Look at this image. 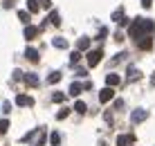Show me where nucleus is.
<instances>
[{"label":"nucleus","mask_w":155,"mask_h":146,"mask_svg":"<svg viewBox=\"0 0 155 146\" xmlns=\"http://www.w3.org/2000/svg\"><path fill=\"white\" fill-rule=\"evenodd\" d=\"M18 18L23 20V23H29V12H18Z\"/></svg>","instance_id":"nucleus-26"},{"label":"nucleus","mask_w":155,"mask_h":146,"mask_svg":"<svg viewBox=\"0 0 155 146\" xmlns=\"http://www.w3.org/2000/svg\"><path fill=\"white\" fill-rule=\"evenodd\" d=\"M25 56L29 58L31 63H38V52L34 50V47H27V52H25Z\"/></svg>","instance_id":"nucleus-13"},{"label":"nucleus","mask_w":155,"mask_h":146,"mask_svg":"<svg viewBox=\"0 0 155 146\" xmlns=\"http://www.w3.org/2000/svg\"><path fill=\"white\" fill-rule=\"evenodd\" d=\"M101 56H104V52H101V50L88 52V65H90V68H97L99 63H101Z\"/></svg>","instance_id":"nucleus-2"},{"label":"nucleus","mask_w":155,"mask_h":146,"mask_svg":"<svg viewBox=\"0 0 155 146\" xmlns=\"http://www.w3.org/2000/svg\"><path fill=\"white\" fill-rule=\"evenodd\" d=\"M79 58H81V52H77V50H74V52L70 54V61H72V63H79Z\"/></svg>","instance_id":"nucleus-25"},{"label":"nucleus","mask_w":155,"mask_h":146,"mask_svg":"<svg viewBox=\"0 0 155 146\" xmlns=\"http://www.w3.org/2000/svg\"><path fill=\"white\" fill-rule=\"evenodd\" d=\"M52 45L58 47V50H65V47H68V41H65V38H61V36H56V38L52 41Z\"/></svg>","instance_id":"nucleus-14"},{"label":"nucleus","mask_w":155,"mask_h":146,"mask_svg":"<svg viewBox=\"0 0 155 146\" xmlns=\"http://www.w3.org/2000/svg\"><path fill=\"white\" fill-rule=\"evenodd\" d=\"M135 43H137L140 50H151V47H153V38H151V36H142V38H137Z\"/></svg>","instance_id":"nucleus-6"},{"label":"nucleus","mask_w":155,"mask_h":146,"mask_svg":"<svg viewBox=\"0 0 155 146\" xmlns=\"http://www.w3.org/2000/svg\"><path fill=\"white\" fill-rule=\"evenodd\" d=\"M14 79H16V81L23 79V72H20V70H14Z\"/></svg>","instance_id":"nucleus-29"},{"label":"nucleus","mask_w":155,"mask_h":146,"mask_svg":"<svg viewBox=\"0 0 155 146\" xmlns=\"http://www.w3.org/2000/svg\"><path fill=\"white\" fill-rule=\"evenodd\" d=\"M9 131V119H0V133H7Z\"/></svg>","instance_id":"nucleus-23"},{"label":"nucleus","mask_w":155,"mask_h":146,"mask_svg":"<svg viewBox=\"0 0 155 146\" xmlns=\"http://www.w3.org/2000/svg\"><path fill=\"white\" fill-rule=\"evenodd\" d=\"M38 32H41V27L27 25V27H25V38H27V41H34L36 36H38Z\"/></svg>","instance_id":"nucleus-7"},{"label":"nucleus","mask_w":155,"mask_h":146,"mask_svg":"<svg viewBox=\"0 0 155 146\" xmlns=\"http://www.w3.org/2000/svg\"><path fill=\"white\" fill-rule=\"evenodd\" d=\"M70 112H72V110H70V108L65 106V108H63V110H58V112H56V119H58V121H61V119H65V117L70 115Z\"/></svg>","instance_id":"nucleus-20"},{"label":"nucleus","mask_w":155,"mask_h":146,"mask_svg":"<svg viewBox=\"0 0 155 146\" xmlns=\"http://www.w3.org/2000/svg\"><path fill=\"white\" fill-rule=\"evenodd\" d=\"M23 81L29 85V88H36V85H38V77H36V74H31V72H29V74H25Z\"/></svg>","instance_id":"nucleus-10"},{"label":"nucleus","mask_w":155,"mask_h":146,"mask_svg":"<svg viewBox=\"0 0 155 146\" xmlns=\"http://www.w3.org/2000/svg\"><path fill=\"white\" fill-rule=\"evenodd\" d=\"M61 79H63V74H61V72H52L50 77H47V83H52V85H54V83H58Z\"/></svg>","instance_id":"nucleus-17"},{"label":"nucleus","mask_w":155,"mask_h":146,"mask_svg":"<svg viewBox=\"0 0 155 146\" xmlns=\"http://www.w3.org/2000/svg\"><path fill=\"white\" fill-rule=\"evenodd\" d=\"M52 101H54V104H63V101H65V95L63 92H54L52 95Z\"/></svg>","instance_id":"nucleus-21"},{"label":"nucleus","mask_w":155,"mask_h":146,"mask_svg":"<svg viewBox=\"0 0 155 146\" xmlns=\"http://www.w3.org/2000/svg\"><path fill=\"white\" fill-rule=\"evenodd\" d=\"M74 110H77V112H81V115H85V110H88V106H85L83 101H77V104H74Z\"/></svg>","instance_id":"nucleus-22"},{"label":"nucleus","mask_w":155,"mask_h":146,"mask_svg":"<svg viewBox=\"0 0 155 146\" xmlns=\"http://www.w3.org/2000/svg\"><path fill=\"white\" fill-rule=\"evenodd\" d=\"M16 106H20V108H25V106H34V99L27 95H18L16 97Z\"/></svg>","instance_id":"nucleus-8"},{"label":"nucleus","mask_w":155,"mask_h":146,"mask_svg":"<svg viewBox=\"0 0 155 146\" xmlns=\"http://www.w3.org/2000/svg\"><path fill=\"white\" fill-rule=\"evenodd\" d=\"M2 112H12V104H9V101H5V104H2Z\"/></svg>","instance_id":"nucleus-28"},{"label":"nucleus","mask_w":155,"mask_h":146,"mask_svg":"<svg viewBox=\"0 0 155 146\" xmlns=\"http://www.w3.org/2000/svg\"><path fill=\"white\" fill-rule=\"evenodd\" d=\"M113 97H115V90L106 85V88H104V90L99 92V101H101V104H108V101L113 99Z\"/></svg>","instance_id":"nucleus-5"},{"label":"nucleus","mask_w":155,"mask_h":146,"mask_svg":"<svg viewBox=\"0 0 155 146\" xmlns=\"http://www.w3.org/2000/svg\"><path fill=\"white\" fill-rule=\"evenodd\" d=\"M106 83H108V88H115V85L121 83V77L119 74H108V77H106Z\"/></svg>","instance_id":"nucleus-9"},{"label":"nucleus","mask_w":155,"mask_h":146,"mask_svg":"<svg viewBox=\"0 0 155 146\" xmlns=\"http://www.w3.org/2000/svg\"><path fill=\"white\" fill-rule=\"evenodd\" d=\"M81 92H83V83H79V81H74V83L70 85V95H72V97H79Z\"/></svg>","instance_id":"nucleus-11"},{"label":"nucleus","mask_w":155,"mask_h":146,"mask_svg":"<svg viewBox=\"0 0 155 146\" xmlns=\"http://www.w3.org/2000/svg\"><path fill=\"white\" fill-rule=\"evenodd\" d=\"M146 119H148V110H144V108H137V110L130 115V121L133 124H142V121H146Z\"/></svg>","instance_id":"nucleus-3"},{"label":"nucleus","mask_w":155,"mask_h":146,"mask_svg":"<svg viewBox=\"0 0 155 146\" xmlns=\"http://www.w3.org/2000/svg\"><path fill=\"white\" fill-rule=\"evenodd\" d=\"M38 7H45V9H50V7H52V0H38Z\"/></svg>","instance_id":"nucleus-27"},{"label":"nucleus","mask_w":155,"mask_h":146,"mask_svg":"<svg viewBox=\"0 0 155 146\" xmlns=\"http://www.w3.org/2000/svg\"><path fill=\"white\" fill-rule=\"evenodd\" d=\"M140 70H135V68H128V81H135V79H140Z\"/></svg>","instance_id":"nucleus-18"},{"label":"nucleus","mask_w":155,"mask_h":146,"mask_svg":"<svg viewBox=\"0 0 155 146\" xmlns=\"http://www.w3.org/2000/svg\"><path fill=\"white\" fill-rule=\"evenodd\" d=\"M99 146H106V144H104V142H101V144H99Z\"/></svg>","instance_id":"nucleus-31"},{"label":"nucleus","mask_w":155,"mask_h":146,"mask_svg":"<svg viewBox=\"0 0 155 146\" xmlns=\"http://www.w3.org/2000/svg\"><path fill=\"white\" fill-rule=\"evenodd\" d=\"M50 23L54 27H58V25H61V14H58V12H50Z\"/></svg>","instance_id":"nucleus-15"},{"label":"nucleus","mask_w":155,"mask_h":146,"mask_svg":"<svg viewBox=\"0 0 155 146\" xmlns=\"http://www.w3.org/2000/svg\"><path fill=\"white\" fill-rule=\"evenodd\" d=\"M38 0H27V12L29 14H36V12H38Z\"/></svg>","instance_id":"nucleus-16"},{"label":"nucleus","mask_w":155,"mask_h":146,"mask_svg":"<svg viewBox=\"0 0 155 146\" xmlns=\"http://www.w3.org/2000/svg\"><path fill=\"white\" fill-rule=\"evenodd\" d=\"M121 18H124V9H117V12L113 14V20H117V23H119Z\"/></svg>","instance_id":"nucleus-24"},{"label":"nucleus","mask_w":155,"mask_h":146,"mask_svg":"<svg viewBox=\"0 0 155 146\" xmlns=\"http://www.w3.org/2000/svg\"><path fill=\"white\" fill-rule=\"evenodd\" d=\"M50 144H52V146H58V144H61V135H58L56 131L50 135Z\"/></svg>","instance_id":"nucleus-19"},{"label":"nucleus","mask_w":155,"mask_h":146,"mask_svg":"<svg viewBox=\"0 0 155 146\" xmlns=\"http://www.w3.org/2000/svg\"><path fill=\"white\" fill-rule=\"evenodd\" d=\"M88 47H90V38H85V36H83V38L77 41V52H85Z\"/></svg>","instance_id":"nucleus-12"},{"label":"nucleus","mask_w":155,"mask_h":146,"mask_svg":"<svg viewBox=\"0 0 155 146\" xmlns=\"http://www.w3.org/2000/svg\"><path fill=\"white\" fill-rule=\"evenodd\" d=\"M155 29V23L148 18H135V23H130V27H128V36L130 38H142V36H148L151 32Z\"/></svg>","instance_id":"nucleus-1"},{"label":"nucleus","mask_w":155,"mask_h":146,"mask_svg":"<svg viewBox=\"0 0 155 146\" xmlns=\"http://www.w3.org/2000/svg\"><path fill=\"white\" fill-rule=\"evenodd\" d=\"M135 144V135L128 133V135H117V146H133Z\"/></svg>","instance_id":"nucleus-4"},{"label":"nucleus","mask_w":155,"mask_h":146,"mask_svg":"<svg viewBox=\"0 0 155 146\" xmlns=\"http://www.w3.org/2000/svg\"><path fill=\"white\" fill-rule=\"evenodd\" d=\"M151 5H153V0H142V7H146V9H148Z\"/></svg>","instance_id":"nucleus-30"}]
</instances>
